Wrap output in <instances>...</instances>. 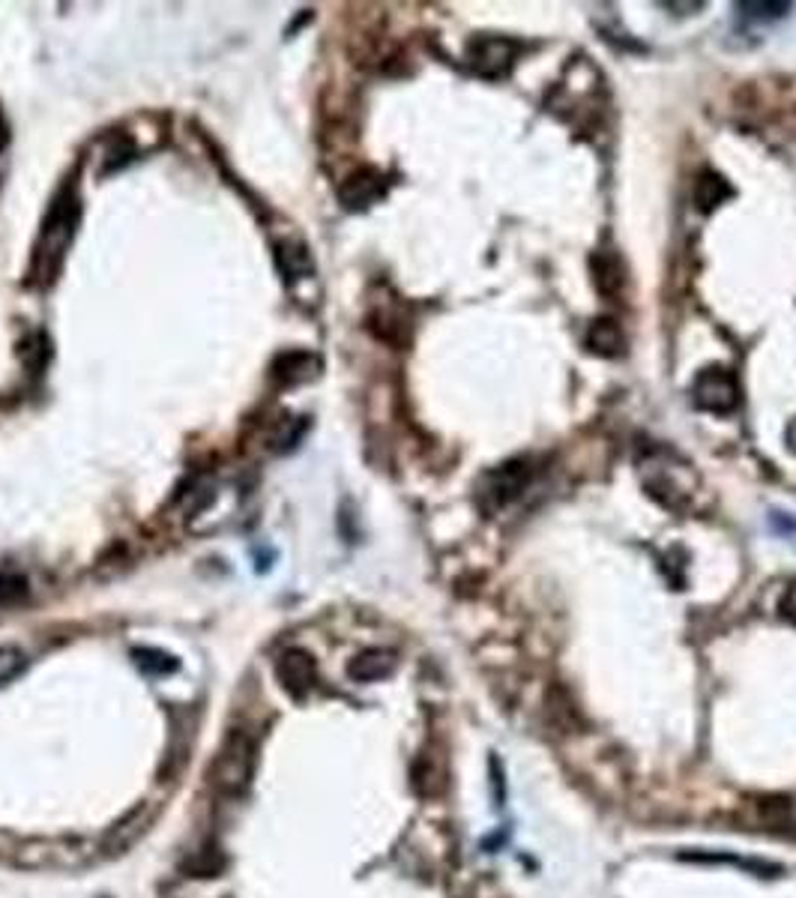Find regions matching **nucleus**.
Wrapping results in <instances>:
<instances>
[{"mask_svg": "<svg viewBox=\"0 0 796 898\" xmlns=\"http://www.w3.org/2000/svg\"><path fill=\"white\" fill-rule=\"evenodd\" d=\"M81 219V202L72 186H63V193L51 202L49 216L42 223L40 240L33 249L31 279L40 285H51L58 279L63 267V258L70 252V242L75 237Z\"/></svg>", "mask_w": 796, "mask_h": 898, "instance_id": "nucleus-1", "label": "nucleus"}, {"mask_svg": "<svg viewBox=\"0 0 796 898\" xmlns=\"http://www.w3.org/2000/svg\"><path fill=\"white\" fill-rule=\"evenodd\" d=\"M21 671H24V653H21L19 647H0V689L10 687Z\"/></svg>", "mask_w": 796, "mask_h": 898, "instance_id": "nucleus-18", "label": "nucleus"}, {"mask_svg": "<svg viewBox=\"0 0 796 898\" xmlns=\"http://www.w3.org/2000/svg\"><path fill=\"white\" fill-rule=\"evenodd\" d=\"M521 45L506 37H476L467 45V66L483 79H504L513 70Z\"/></svg>", "mask_w": 796, "mask_h": 898, "instance_id": "nucleus-5", "label": "nucleus"}, {"mask_svg": "<svg viewBox=\"0 0 796 898\" xmlns=\"http://www.w3.org/2000/svg\"><path fill=\"white\" fill-rule=\"evenodd\" d=\"M725 198H731V186H727L725 177H719V174L706 172L697 177V186H695V202H697V210H716L719 204H725Z\"/></svg>", "mask_w": 796, "mask_h": 898, "instance_id": "nucleus-13", "label": "nucleus"}, {"mask_svg": "<svg viewBox=\"0 0 796 898\" xmlns=\"http://www.w3.org/2000/svg\"><path fill=\"white\" fill-rule=\"evenodd\" d=\"M593 273L602 291L606 293L620 291V285H623V270H620V264H617L614 258H608L606 255V270H593Z\"/></svg>", "mask_w": 796, "mask_h": 898, "instance_id": "nucleus-19", "label": "nucleus"}, {"mask_svg": "<svg viewBox=\"0 0 796 898\" xmlns=\"http://www.w3.org/2000/svg\"><path fill=\"white\" fill-rule=\"evenodd\" d=\"M587 348L599 357H620L626 348V336L614 318H596L587 330Z\"/></svg>", "mask_w": 796, "mask_h": 898, "instance_id": "nucleus-10", "label": "nucleus"}, {"mask_svg": "<svg viewBox=\"0 0 796 898\" xmlns=\"http://www.w3.org/2000/svg\"><path fill=\"white\" fill-rule=\"evenodd\" d=\"M736 10H740V16H746L748 21H773L785 19L794 7H790V3H773V0H764V3L748 0V3H736Z\"/></svg>", "mask_w": 796, "mask_h": 898, "instance_id": "nucleus-17", "label": "nucleus"}, {"mask_svg": "<svg viewBox=\"0 0 796 898\" xmlns=\"http://www.w3.org/2000/svg\"><path fill=\"white\" fill-rule=\"evenodd\" d=\"M494 770V797H497V806H504V773H500V764L492 761Z\"/></svg>", "mask_w": 796, "mask_h": 898, "instance_id": "nucleus-23", "label": "nucleus"}, {"mask_svg": "<svg viewBox=\"0 0 796 898\" xmlns=\"http://www.w3.org/2000/svg\"><path fill=\"white\" fill-rule=\"evenodd\" d=\"M135 665L142 668L144 674L151 677H165L177 671V659L165 650H153V647H144V650H135Z\"/></svg>", "mask_w": 796, "mask_h": 898, "instance_id": "nucleus-15", "label": "nucleus"}, {"mask_svg": "<svg viewBox=\"0 0 796 898\" xmlns=\"http://www.w3.org/2000/svg\"><path fill=\"white\" fill-rule=\"evenodd\" d=\"M279 258H282V270L288 273V279H303L312 270V261H309V252L303 246H293V242H285L279 249Z\"/></svg>", "mask_w": 796, "mask_h": 898, "instance_id": "nucleus-16", "label": "nucleus"}, {"mask_svg": "<svg viewBox=\"0 0 796 898\" xmlns=\"http://www.w3.org/2000/svg\"><path fill=\"white\" fill-rule=\"evenodd\" d=\"M769 527L778 536H796V515L785 513V509H769Z\"/></svg>", "mask_w": 796, "mask_h": 898, "instance_id": "nucleus-20", "label": "nucleus"}, {"mask_svg": "<svg viewBox=\"0 0 796 898\" xmlns=\"http://www.w3.org/2000/svg\"><path fill=\"white\" fill-rule=\"evenodd\" d=\"M393 671H395V653L381 650V647L363 650V653L353 657L351 665H348V677L356 680V683H378V680H386Z\"/></svg>", "mask_w": 796, "mask_h": 898, "instance_id": "nucleus-9", "label": "nucleus"}, {"mask_svg": "<svg viewBox=\"0 0 796 898\" xmlns=\"http://www.w3.org/2000/svg\"><path fill=\"white\" fill-rule=\"evenodd\" d=\"M314 357L312 353H303V351H293V353H285V357H279V363H276V369H272V374L282 381L285 386L291 384H303V381H309L312 378V369H314Z\"/></svg>", "mask_w": 796, "mask_h": 898, "instance_id": "nucleus-12", "label": "nucleus"}, {"mask_svg": "<svg viewBox=\"0 0 796 898\" xmlns=\"http://www.w3.org/2000/svg\"><path fill=\"white\" fill-rule=\"evenodd\" d=\"M383 195H386V177L378 168H356L339 186V204L351 213L369 210Z\"/></svg>", "mask_w": 796, "mask_h": 898, "instance_id": "nucleus-6", "label": "nucleus"}, {"mask_svg": "<svg viewBox=\"0 0 796 898\" xmlns=\"http://www.w3.org/2000/svg\"><path fill=\"white\" fill-rule=\"evenodd\" d=\"M680 859H695V863H727V866H740L755 871L761 878H773L778 871V866L773 863H764V859H740L734 854H680Z\"/></svg>", "mask_w": 796, "mask_h": 898, "instance_id": "nucleus-14", "label": "nucleus"}, {"mask_svg": "<svg viewBox=\"0 0 796 898\" xmlns=\"http://www.w3.org/2000/svg\"><path fill=\"white\" fill-rule=\"evenodd\" d=\"M255 764H258V749L255 740L242 731H231V737L225 740L219 755L210 767L213 787L223 797H242L255 778Z\"/></svg>", "mask_w": 796, "mask_h": 898, "instance_id": "nucleus-2", "label": "nucleus"}, {"mask_svg": "<svg viewBox=\"0 0 796 898\" xmlns=\"http://www.w3.org/2000/svg\"><path fill=\"white\" fill-rule=\"evenodd\" d=\"M276 674L293 698H303L314 683V662L306 650H285L276 662Z\"/></svg>", "mask_w": 796, "mask_h": 898, "instance_id": "nucleus-8", "label": "nucleus"}, {"mask_svg": "<svg viewBox=\"0 0 796 898\" xmlns=\"http://www.w3.org/2000/svg\"><path fill=\"white\" fill-rule=\"evenodd\" d=\"M534 476V467L527 465L525 458H513L500 467H492L488 474L479 479V504L485 513H497L506 504H513L515 497L521 495Z\"/></svg>", "mask_w": 796, "mask_h": 898, "instance_id": "nucleus-3", "label": "nucleus"}, {"mask_svg": "<svg viewBox=\"0 0 796 898\" xmlns=\"http://www.w3.org/2000/svg\"><path fill=\"white\" fill-rule=\"evenodd\" d=\"M778 611H782L785 620L796 623V581L794 585H787V590L782 593V599H778Z\"/></svg>", "mask_w": 796, "mask_h": 898, "instance_id": "nucleus-22", "label": "nucleus"}, {"mask_svg": "<svg viewBox=\"0 0 796 898\" xmlns=\"http://www.w3.org/2000/svg\"><path fill=\"white\" fill-rule=\"evenodd\" d=\"M680 471H685V467H680ZM680 471H676L674 462L665 465L662 458H653V476H644L650 497H655L668 509H683L689 504V497H692V492L680 483Z\"/></svg>", "mask_w": 796, "mask_h": 898, "instance_id": "nucleus-7", "label": "nucleus"}, {"mask_svg": "<svg viewBox=\"0 0 796 898\" xmlns=\"http://www.w3.org/2000/svg\"><path fill=\"white\" fill-rule=\"evenodd\" d=\"M24 590V578L19 576H0V602H19Z\"/></svg>", "mask_w": 796, "mask_h": 898, "instance_id": "nucleus-21", "label": "nucleus"}, {"mask_svg": "<svg viewBox=\"0 0 796 898\" xmlns=\"http://www.w3.org/2000/svg\"><path fill=\"white\" fill-rule=\"evenodd\" d=\"M7 144V126H3V117H0V147Z\"/></svg>", "mask_w": 796, "mask_h": 898, "instance_id": "nucleus-25", "label": "nucleus"}, {"mask_svg": "<svg viewBox=\"0 0 796 898\" xmlns=\"http://www.w3.org/2000/svg\"><path fill=\"white\" fill-rule=\"evenodd\" d=\"M695 404L706 414H734L736 404H740V384L731 369L725 365H713V369H704V372L695 378Z\"/></svg>", "mask_w": 796, "mask_h": 898, "instance_id": "nucleus-4", "label": "nucleus"}, {"mask_svg": "<svg viewBox=\"0 0 796 898\" xmlns=\"http://www.w3.org/2000/svg\"><path fill=\"white\" fill-rule=\"evenodd\" d=\"M147 824H151V812H147V808H135L132 815H126V818L105 836V845H102V848L108 850L112 857L114 854H123V850L132 848V845L138 842V836L147 829Z\"/></svg>", "mask_w": 796, "mask_h": 898, "instance_id": "nucleus-11", "label": "nucleus"}, {"mask_svg": "<svg viewBox=\"0 0 796 898\" xmlns=\"http://www.w3.org/2000/svg\"><path fill=\"white\" fill-rule=\"evenodd\" d=\"M785 444H787V450H790V453H796V420H794V423H790V425H787Z\"/></svg>", "mask_w": 796, "mask_h": 898, "instance_id": "nucleus-24", "label": "nucleus"}]
</instances>
